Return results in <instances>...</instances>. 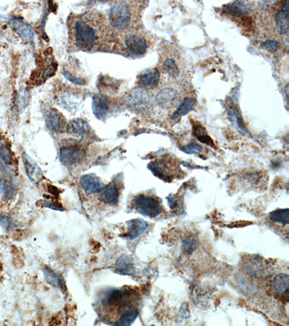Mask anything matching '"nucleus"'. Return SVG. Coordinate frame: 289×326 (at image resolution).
I'll use <instances>...</instances> for the list:
<instances>
[{"mask_svg": "<svg viewBox=\"0 0 289 326\" xmlns=\"http://www.w3.org/2000/svg\"><path fill=\"white\" fill-rule=\"evenodd\" d=\"M75 41L78 47L82 50L92 48L98 40V30L88 20L79 19L74 25Z\"/></svg>", "mask_w": 289, "mask_h": 326, "instance_id": "obj_1", "label": "nucleus"}, {"mask_svg": "<svg viewBox=\"0 0 289 326\" xmlns=\"http://www.w3.org/2000/svg\"><path fill=\"white\" fill-rule=\"evenodd\" d=\"M110 24L117 30H127L132 22V10L129 3L120 1L111 7L109 14Z\"/></svg>", "mask_w": 289, "mask_h": 326, "instance_id": "obj_2", "label": "nucleus"}, {"mask_svg": "<svg viewBox=\"0 0 289 326\" xmlns=\"http://www.w3.org/2000/svg\"><path fill=\"white\" fill-rule=\"evenodd\" d=\"M134 205L137 212L151 218L158 217L162 212V207L156 197L140 194L134 200Z\"/></svg>", "mask_w": 289, "mask_h": 326, "instance_id": "obj_3", "label": "nucleus"}, {"mask_svg": "<svg viewBox=\"0 0 289 326\" xmlns=\"http://www.w3.org/2000/svg\"><path fill=\"white\" fill-rule=\"evenodd\" d=\"M85 150L79 145L62 147L60 149V160L66 165H73L79 163L83 160Z\"/></svg>", "mask_w": 289, "mask_h": 326, "instance_id": "obj_4", "label": "nucleus"}, {"mask_svg": "<svg viewBox=\"0 0 289 326\" xmlns=\"http://www.w3.org/2000/svg\"><path fill=\"white\" fill-rule=\"evenodd\" d=\"M128 53L133 56H141L146 53L148 43L144 37L137 34L128 35L125 40Z\"/></svg>", "mask_w": 289, "mask_h": 326, "instance_id": "obj_5", "label": "nucleus"}, {"mask_svg": "<svg viewBox=\"0 0 289 326\" xmlns=\"http://www.w3.org/2000/svg\"><path fill=\"white\" fill-rule=\"evenodd\" d=\"M180 94L171 87L163 89L156 96V102L160 108L169 109L174 107L180 100Z\"/></svg>", "mask_w": 289, "mask_h": 326, "instance_id": "obj_6", "label": "nucleus"}, {"mask_svg": "<svg viewBox=\"0 0 289 326\" xmlns=\"http://www.w3.org/2000/svg\"><path fill=\"white\" fill-rule=\"evenodd\" d=\"M160 79V72L158 69H149L140 75L138 80L139 86L145 90L155 89L158 87Z\"/></svg>", "mask_w": 289, "mask_h": 326, "instance_id": "obj_7", "label": "nucleus"}, {"mask_svg": "<svg viewBox=\"0 0 289 326\" xmlns=\"http://www.w3.org/2000/svg\"><path fill=\"white\" fill-rule=\"evenodd\" d=\"M289 1H286L284 5L277 11L275 15V24L278 33L281 35L288 36L289 31Z\"/></svg>", "mask_w": 289, "mask_h": 326, "instance_id": "obj_8", "label": "nucleus"}, {"mask_svg": "<svg viewBox=\"0 0 289 326\" xmlns=\"http://www.w3.org/2000/svg\"><path fill=\"white\" fill-rule=\"evenodd\" d=\"M10 26L23 40L27 42L33 40L34 33L30 24L24 22L21 18H13L10 19Z\"/></svg>", "mask_w": 289, "mask_h": 326, "instance_id": "obj_9", "label": "nucleus"}, {"mask_svg": "<svg viewBox=\"0 0 289 326\" xmlns=\"http://www.w3.org/2000/svg\"><path fill=\"white\" fill-rule=\"evenodd\" d=\"M81 186L86 194L101 192L105 187L102 180L95 174H86L79 179Z\"/></svg>", "mask_w": 289, "mask_h": 326, "instance_id": "obj_10", "label": "nucleus"}, {"mask_svg": "<svg viewBox=\"0 0 289 326\" xmlns=\"http://www.w3.org/2000/svg\"><path fill=\"white\" fill-rule=\"evenodd\" d=\"M251 11L250 4L247 1H235L226 4L223 7V12L235 18H242L248 15Z\"/></svg>", "mask_w": 289, "mask_h": 326, "instance_id": "obj_11", "label": "nucleus"}, {"mask_svg": "<svg viewBox=\"0 0 289 326\" xmlns=\"http://www.w3.org/2000/svg\"><path fill=\"white\" fill-rule=\"evenodd\" d=\"M109 99L102 94H95L93 96L92 109L93 114L99 120H103L109 108Z\"/></svg>", "mask_w": 289, "mask_h": 326, "instance_id": "obj_12", "label": "nucleus"}, {"mask_svg": "<svg viewBox=\"0 0 289 326\" xmlns=\"http://www.w3.org/2000/svg\"><path fill=\"white\" fill-rule=\"evenodd\" d=\"M82 99L79 94L71 91H65L58 96L57 102L61 107L67 110H74L79 108Z\"/></svg>", "mask_w": 289, "mask_h": 326, "instance_id": "obj_13", "label": "nucleus"}, {"mask_svg": "<svg viewBox=\"0 0 289 326\" xmlns=\"http://www.w3.org/2000/svg\"><path fill=\"white\" fill-rule=\"evenodd\" d=\"M46 123L49 129L58 132L65 126V119L62 115L55 109H51L46 115Z\"/></svg>", "mask_w": 289, "mask_h": 326, "instance_id": "obj_14", "label": "nucleus"}, {"mask_svg": "<svg viewBox=\"0 0 289 326\" xmlns=\"http://www.w3.org/2000/svg\"><path fill=\"white\" fill-rule=\"evenodd\" d=\"M148 168L155 177L159 178L164 181L171 180V170L168 163L163 160H157L148 164Z\"/></svg>", "mask_w": 289, "mask_h": 326, "instance_id": "obj_15", "label": "nucleus"}, {"mask_svg": "<svg viewBox=\"0 0 289 326\" xmlns=\"http://www.w3.org/2000/svg\"><path fill=\"white\" fill-rule=\"evenodd\" d=\"M148 226L149 224L148 222L143 219H132V220H129L127 223L128 232H127L126 237H128L129 239H134V238H137L147 230Z\"/></svg>", "mask_w": 289, "mask_h": 326, "instance_id": "obj_16", "label": "nucleus"}, {"mask_svg": "<svg viewBox=\"0 0 289 326\" xmlns=\"http://www.w3.org/2000/svg\"><path fill=\"white\" fill-rule=\"evenodd\" d=\"M91 126L85 120L78 119L69 122L67 126V132L71 135L82 137L89 134Z\"/></svg>", "mask_w": 289, "mask_h": 326, "instance_id": "obj_17", "label": "nucleus"}, {"mask_svg": "<svg viewBox=\"0 0 289 326\" xmlns=\"http://www.w3.org/2000/svg\"><path fill=\"white\" fill-rule=\"evenodd\" d=\"M99 199L105 204L115 205L119 203V191L114 182H111L104 188L103 190L101 191Z\"/></svg>", "mask_w": 289, "mask_h": 326, "instance_id": "obj_18", "label": "nucleus"}, {"mask_svg": "<svg viewBox=\"0 0 289 326\" xmlns=\"http://www.w3.org/2000/svg\"><path fill=\"white\" fill-rule=\"evenodd\" d=\"M23 160L29 179L34 183L39 182L43 178V173L39 167L27 154H24Z\"/></svg>", "mask_w": 289, "mask_h": 326, "instance_id": "obj_19", "label": "nucleus"}, {"mask_svg": "<svg viewBox=\"0 0 289 326\" xmlns=\"http://www.w3.org/2000/svg\"><path fill=\"white\" fill-rule=\"evenodd\" d=\"M289 288V276L287 273L277 275L271 284V290L277 296H283L287 293Z\"/></svg>", "mask_w": 289, "mask_h": 326, "instance_id": "obj_20", "label": "nucleus"}, {"mask_svg": "<svg viewBox=\"0 0 289 326\" xmlns=\"http://www.w3.org/2000/svg\"><path fill=\"white\" fill-rule=\"evenodd\" d=\"M115 271L122 275H131L134 271L132 259L127 255L121 256L116 263Z\"/></svg>", "mask_w": 289, "mask_h": 326, "instance_id": "obj_21", "label": "nucleus"}, {"mask_svg": "<svg viewBox=\"0 0 289 326\" xmlns=\"http://www.w3.org/2000/svg\"><path fill=\"white\" fill-rule=\"evenodd\" d=\"M196 105V99L191 97L185 98L184 100L180 104L176 111L173 113L172 116H171V119L176 120V119H180L182 116H185L189 112L193 110Z\"/></svg>", "mask_w": 289, "mask_h": 326, "instance_id": "obj_22", "label": "nucleus"}, {"mask_svg": "<svg viewBox=\"0 0 289 326\" xmlns=\"http://www.w3.org/2000/svg\"><path fill=\"white\" fill-rule=\"evenodd\" d=\"M128 105L133 108L145 110L149 108L150 102L148 96L145 93L137 91L131 94L128 99Z\"/></svg>", "mask_w": 289, "mask_h": 326, "instance_id": "obj_23", "label": "nucleus"}, {"mask_svg": "<svg viewBox=\"0 0 289 326\" xmlns=\"http://www.w3.org/2000/svg\"><path fill=\"white\" fill-rule=\"evenodd\" d=\"M126 296L127 292L125 290L114 289V290L110 291L105 295L104 298L103 303L105 306L117 305L125 299Z\"/></svg>", "mask_w": 289, "mask_h": 326, "instance_id": "obj_24", "label": "nucleus"}, {"mask_svg": "<svg viewBox=\"0 0 289 326\" xmlns=\"http://www.w3.org/2000/svg\"><path fill=\"white\" fill-rule=\"evenodd\" d=\"M192 134L193 135L200 141L202 143L206 144L209 146L214 148L215 144L213 141L211 139L210 136L208 134L206 128L200 123H196L193 125V130H192Z\"/></svg>", "mask_w": 289, "mask_h": 326, "instance_id": "obj_25", "label": "nucleus"}, {"mask_svg": "<svg viewBox=\"0 0 289 326\" xmlns=\"http://www.w3.org/2000/svg\"><path fill=\"white\" fill-rule=\"evenodd\" d=\"M162 68L165 73L171 77L176 78L180 75L178 63L172 57H168L163 60Z\"/></svg>", "mask_w": 289, "mask_h": 326, "instance_id": "obj_26", "label": "nucleus"}, {"mask_svg": "<svg viewBox=\"0 0 289 326\" xmlns=\"http://www.w3.org/2000/svg\"><path fill=\"white\" fill-rule=\"evenodd\" d=\"M270 220L274 223L281 225H288L289 223V209H278L272 211L269 215Z\"/></svg>", "mask_w": 289, "mask_h": 326, "instance_id": "obj_27", "label": "nucleus"}, {"mask_svg": "<svg viewBox=\"0 0 289 326\" xmlns=\"http://www.w3.org/2000/svg\"><path fill=\"white\" fill-rule=\"evenodd\" d=\"M138 316L137 310H130L125 312L121 315L120 318L117 322L114 324V326H131Z\"/></svg>", "mask_w": 289, "mask_h": 326, "instance_id": "obj_28", "label": "nucleus"}, {"mask_svg": "<svg viewBox=\"0 0 289 326\" xmlns=\"http://www.w3.org/2000/svg\"><path fill=\"white\" fill-rule=\"evenodd\" d=\"M228 116H229L231 121L233 122L236 125V127H238L239 129H241L243 132L248 134V131H247L245 125H244V122H243L241 118L238 116V112H236V110L234 108L229 109V111H228Z\"/></svg>", "mask_w": 289, "mask_h": 326, "instance_id": "obj_29", "label": "nucleus"}, {"mask_svg": "<svg viewBox=\"0 0 289 326\" xmlns=\"http://www.w3.org/2000/svg\"><path fill=\"white\" fill-rule=\"evenodd\" d=\"M44 275L47 282L50 285L53 286V287H59L60 286V278L51 268L48 267H44Z\"/></svg>", "mask_w": 289, "mask_h": 326, "instance_id": "obj_30", "label": "nucleus"}, {"mask_svg": "<svg viewBox=\"0 0 289 326\" xmlns=\"http://www.w3.org/2000/svg\"><path fill=\"white\" fill-rule=\"evenodd\" d=\"M0 192L5 198L10 199L13 197L15 190L10 182L4 179H0Z\"/></svg>", "mask_w": 289, "mask_h": 326, "instance_id": "obj_31", "label": "nucleus"}, {"mask_svg": "<svg viewBox=\"0 0 289 326\" xmlns=\"http://www.w3.org/2000/svg\"><path fill=\"white\" fill-rule=\"evenodd\" d=\"M183 248L184 253L188 255L193 253L197 249V242L195 238L192 237L185 238L183 241Z\"/></svg>", "mask_w": 289, "mask_h": 326, "instance_id": "obj_32", "label": "nucleus"}, {"mask_svg": "<svg viewBox=\"0 0 289 326\" xmlns=\"http://www.w3.org/2000/svg\"><path fill=\"white\" fill-rule=\"evenodd\" d=\"M202 149L203 148L200 145H199L196 142H193L183 147L181 149L186 154H198L202 151Z\"/></svg>", "mask_w": 289, "mask_h": 326, "instance_id": "obj_33", "label": "nucleus"}, {"mask_svg": "<svg viewBox=\"0 0 289 326\" xmlns=\"http://www.w3.org/2000/svg\"><path fill=\"white\" fill-rule=\"evenodd\" d=\"M0 160L6 165H10L12 163L10 151L3 145H0Z\"/></svg>", "mask_w": 289, "mask_h": 326, "instance_id": "obj_34", "label": "nucleus"}, {"mask_svg": "<svg viewBox=\"0 0 289 326\" xmlns=\"http://www.w3.org/2000/svg\"><path fill=\"white\" fill-rule=\"evenodd\" d=\"M280 43L276 40H267L261 44V48L270 52H276L279 47Z\"/></svg>", "mask_w": 289, "mask_h": 326, "instance_id": "obj_35", "label": "nucleus"}, {"mask_svg": "<svg viewBox=\"0 0 289 326\" xmlns=\"http://www.w3.org/2000/svg\"><path fill=\"white\" fill-rule=\"evenodd\" d=\"M63 75L67 80L73 83V84H77V85H84L85 84V80L83 79L73 76L71 73L67 71V70L63 72Z\"/></svg>", "mask_w": 289, "mask_h": 326, "instance_id": "obj_36", "label": "nucleus"}, {"mask_svg": "<svg viewBox=\"0 0 289 326\" xmlns=\"http://www.w3.org/2000/svg\"><path fill=\"white\" fill-rule=\"evenodd\" d=\"M0 225L5 229H10L13 226V222L8 217L0 215Z\"/></svg>", "mask_w": 289, "mask_h": 326, "instance_id": "obj_37", "label": "nucleus"}, {"mask_svg": "<svg viewBox=\"0 0 289 326\" xmlns=\"http://www.w3.org/2000/svg\"><path fill=\"white\" fill-rule=\"evenodd\" d=\"M167 202L171 209H176L179 206V198L176 196H169L167 197Z\"/></svg>", "mask_w": 289, "mask_h": 326, "instance_id": "obj_38", "label": "nucleus"}, {"mask_svg": "<svg viewBox=\"0 0 289 326\" xmlns=\"http://www.w3.org/2000/svg\"><path fill=\"white\" fill-rule=\"evenodd\" d=\"M49 191H50V192L52 193V194H54V195H57L59 193L57 188L54 187L53 186H49Z\"/></svg>", "mask_w": 289, "mask_h": 326, "instance_id": "obj_39", "label": "nucleus"}]
</instances>
